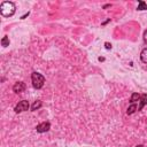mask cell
<instances>
[{
  "label": "cell",
  "mask_w": 147,
  "mask_h": 147,
  "mask_svg": "<svg viewBox=\"0 0 147 147\" xmlns=\"http://www.w3.org/2000/svg\"><path fill=\"white\" fill-rule=\"evenodd\" d=\"M139 100H140V94L137 93V92L132 93V95H131V98H130V102H131V103H134V102H137V101H139Z\"/></svg>",
  "instance_id": "7"
},
{
  "label": "cell",
  "mask_w": 147,
  "mask_h": 147,
  "mask_svg": "<svg viewBox=\"0 0 147 147\" xmlns=\"http://www.w3.org/2000/svg\"><path fill=\"white\" fill-rule=\"evenodd\" d=\"M16 11V6L14 2L11 1H3L1 5H0V13L2 16L5 17H10L15 14Z\"/></svg>",
  "instance_id": "1"
},
{
  "label": "cell",
  "mask_w": 147,
  "mask_h": 147,
  "mask_svg": "<svg viewBox=\"0 0 147 147\" xmlns=\"http://www.w3.org/2000/svg\"><path fill=\"white\" fill-rule=\"evenodd\" d=\"M25 88H26V85H25V83H23V82H17V83H15L14 86H13V91H14L15 93H22V92L25 91Z\"/></svg>",
  "instance_id": "5"
},
{
  "label": "cell",
  "mask_w": 147,
  "mask_h": 147,
  "mask_svg": "<svg viewBox=\"0 0 147 147\" xmlns=\"http://www.w3.org/2000/svg\"><path fill=\"white\" fill-rule=\"evenodd\" d=\"M40 107H41V101L37 100V101H34V102H33V105L31 106V110H32V111H34V110L39 109Z\"/></svg>",
  "instance_id": "10"
},
{
  "label": "cell",
  "mask_w": 147,
  "mask_h": 147,
  "mask_svg": "<svg viewBox=\"0 0 147 147\" xmlns=\"http://www.w3.org/2000/svg\"><path fill=\"white\" fill-rule=\"evenodd\" d=\"M140 59H141V61H142L144 63H147V47L141 51V53H140Z\"/></svg>",
  "instance_id": "8"
},
{
  "label": "cell",
  "mask_w": 147,
  "mask_h": 147,
  "mask_svg": "<svg viewBox=\"0 0 147 147\" xmlns=\"http://www.w3.org/2000/svg\"><path fill=\"white\" fill-rule=\"evenodd\" d=\"M31 82H32V86L36 88V90H39L44 86V83H45V77L39 74V72H32L31 75Z\"/></svg>",
  "instance_id": "2"
},
{
  "label": "cell",
  "mask_w": 147,
  "mask_h": 147,
  "mask_svg": "<svg viewBox=\"0 0 147 147\" xmlns=\"http://www.w3.org/2000/svg\"><path fill=\"white\" fill-rule=\"evenodd\" d=\"M1 46H2V47L9 46V38H8V36H5V37L1 39Z\"/></svg>",
  "instance_id": "12"
},
{
  "label": "cell",
  "mask_w": 147,
  "mask_h": 147,
  "mask_svg": "<svg viewBox=\"0 0 147 147\" xmlns=\"http://www.w3.org/2000/svg\"><path fill=\"white\" fill-rule=\"evenodd\" d=\"M49 129H51V123H49V122H42V123H40V124H38V125L36 126V130H37V132H39V133L47 132Z\"/></svg>",
  "instance_id": "4"
},
{
  "label": "cell",
  "mask_w": 147,
  "mask_h": 147,
  "mask_svg": "<svg viewBox=\"0 0 147 147\" xmlns=\"http://www.w3.org/2000/svg\"><path fill=\"white\" fill-rule=\"evenodd\" d=\"M136 147H144V145H138V146H136Z\"/></svg>",
  "instance_id": "16"
},
{
  "label": "cell",
  "mask_w": 147,
  "mask_h": 147,
  "mask_svg": "<svg viewBox=\"0 0 147 147\" xmlns=\"http://www.w3.org/2000/svg\"><path fill=\"white\" fill-rule=\"evenodd\" d=\"M142 38H144L145 44H147V30H145V31H144V36H142Z\"/></svg>",
  "instance_id": "13"
},
{
  "label": "cell",
  "mask_w": 147,
  "mask_h": 147,
  "mask_svg": "<svg viewBox=\"0 0 147 147\" xmlns=\"http://www.w3.org/2000/svg\"><path fill=\"white\" fill-rule=\"evenodd\" d=\"M30 108V105H29V101H26V100H22V101H20L16 106H15V108H14V111L15 113H23V111H26L28 109Z\"/></svg>",
  "instance_id": "3"
},
{
  "label": "cell",
  "mask_w": 147,
  "mask_h": 147,
  "mask_svg": "<svg viewBox=\"0 0 147 147\" xmlns=\"http://www.w3.org/2000/svg\"><path fill=\"white\" fill-rule=\"evenodd\" d=\"M137 9H138V10H146V9H147V3H146L145 1H142V0H140V1L138 2Z\"/></svg>",
  "instance_id": "9"
},
{
  "label": "cell",
  "mask_w": 147,
  "mask_h": 147,
  "mask_svg": "<svg viewBox=\"0 0 147 147\" xmlns=\"http://www.w3.org/2000/svg\"><path fill=\"white\" fill-rule=\"evenodd\" d=\"M137 110V106H136V103H132L129 108H127V110H126V114L127 115H132L134 111Z\"/></svg>",
  "instance_id": "11"
},
{
  "label": "cell",
  "mask_w": 147,
  "mask_h": 147,
  "mask_svg": "<svg viewBox=\"0 0 147 147\" xmlns=\"http://www.w3.org/2000/svg\"><path fill=\"white\" fill-rule=\"evenodd\" d=\"M28 15H29V13H26V14H24V15H23V16H22L21 18H22V20H24V18H25V17H26Z\"/></svg>",
  "instance_id": "15"
},
{
  "label": "cell",
  "mask_w": 147,
  "mask_h": 147,
  "mask_svg": "<svg viewBox=\"0 0 147 147\" xmlns=\"http://www.w3.org/2000/svg\"><path fill=\"white\" fill-rule=\"evenodd\" d=\"M140 106H139V108H138V110H141L146 105H147V93H145V94H141L140 95Z\"/></svg>",
  "instance_id": "6"
},
{
  "label": "cell",
  "mask_w": 147,
  "mask_h": 147,
  "mask_svg": "<svg viewBox=\"0 0 147 147\" xmlns=\"http://www.w3.org/2000/svg\"><path fill=\"white\" fill-rule=\"evenodd\" d=\"M105 46H106L107 49H111V44H109V42H105Z\"/></svg>",
  "instance_id": "14"
}]
</instances>
